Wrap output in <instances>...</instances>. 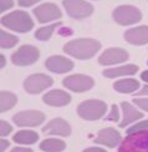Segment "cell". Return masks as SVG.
<instances>
[{
	"mask_svg": "<svg viewBox=\"0 0 148 152\" xmlns=\"http://www.w3.org/2000/svg\"><path fill=\"white\" fill-rule=\"evenodd\" d=\"M100 49H101L100 41L85 37V39H75L69 41L63 46V51L76 59L87 60L97 54L100 51Z\"/></svg>",
	"mask_w": 148,
	"mask_h": 152,
	"instance_id": "cell-1",
	"label": "cell"
},
{
	"mask_svg": "<svg viewBox=\"0 0 148 152\" xmlns=\"http://www.w3.org/2000/svg\"><path fill=\"white\" fill-rule=\"evenodd\" d=\"M1 25L16 33H28L34 28V21L26 11L15 10L1 18Z\"/></svg>",
	"mask_w": 148,
	"mask_h": 152,
	"instance_id": "cell-2",
	"label": "cell"
},
{
	"mask_svg": "<svg viewBox=\"0 0 148 152\" xmlns=\"http://www.w3.org/2000/svg\"><path fill=\"white\" fill-rule=\"evenodd\" d=\"M107 105L101 100H86L77 106L79 116L87 121H96L105 116Z\"/></svg>",
	"mask_w": 148,
	"mask_h": 152,
	"instance_id": "cell-3",
	"label": "cell"
},
{
	"mask_svg": "<svg viewBox=\"0 0 148 152\" xmlns=\"http://www.w3.org/2000/svg\"><path fill=\"white\" fill-rule=\"evenodd\" d=\"M118 152H148V131L130 134L120 143Z\"/></svg>",
	"mask_w": 148,
	"mask_h": 152,
	"instance_id": "cell-4",
	"label": "cell"
},
{
	"mask_svg": "<svg viewBox=\"0 0 148 152\" xmlns=\"http://www.w3.org/2000/svg\"><path fill=\"white\" fill-rule=\"evenodd\" d=\"M113 20L122 25V26H128V25L136 24L142 19V12L138 8L132 5H121L116 8L112 12Z\"/></svg>",
	"mask_w": 148,
	"mask_h": 152,
	"instance_id": "cell-5",
	"label": "cell"
},
{
	"mask_svg": "<svg viewBox=\"0 0 148 152\" xmlns=\"http://www.w3.org/2000/svg\"><path fill=\"white\" fill-rule=\"evenodd\" d=\"M52 84H54V80L50 76L45 74H34L25 79L24 88L26 92L31 95H36L49 88L50 86H52Z\"/></svg>",
	"mask_w": 148,
	"mask_h": 152,
	"instance_id": "cell-6",
	"label": "cell"
},
{
	"mask_svg": "<svg viewBox=\"0 0 148 152\" xmlns=\"http://www.w3.org/2000/svg\"><path fill=\"white\" fill-rule=\"evenodd\" d=\"M67 14L74 19H85L93 12V6L85 0H63Z\"/></svg>",
	"mask_w": 148,
	"mask_h": 152,
	"instance_id": "cell-7",
	"label": "cell"
},
{
	"mask_svg": "<svg viewBox=\"0 0 148 152\" xmlns=\"http://www.w3.org/2000/svg\"><path fill=\"white\" fill-rule=\"evenodd\" d=\"M12 121L19 127H36L45 121V115L36 110L20 111L12 117Z\"/></svg>",
	"mask_w": 148,
	"mask_h": 152,
	"instance_id": "cell-8",
	"label": "cell"
},
{
	"mask_svg": "<svg viewBox=\"0 0 148 152\" xmlns=\"http://www.w3.org/2000/svg\"><path fill=\"white\" fill-rule=\"evenodd\" d=\"M63 86L69 90L74 92H85L91 90L95 85V81L92 77H90L87 75H81V74H75L63 80Z\"/></svg>",
	"mask_w": 148,
	"mask_h": 152,
	"instance_id": "cell-9",
	"label": "cell"
},
{
	"mask_svg": "<svg viewBox=\"0 0 148 152\" xmlns=\"http://www.w3.org/2000/svg\"><path fill=\"white\" fill-rule=\"evenodd\" d=\"M39 59V50L35 46L24 45L19 48L16 51L12 54L11 61L16 66H28L31 65Z\"/></svg>",
	"mask_w": 148,
	"mask_h": 152,
	"instance_id": "cell-10",
	"label": "cell"
},
{
	"mask_svg": "<svg viewBox=\"0 0 148 152\" xmlns=\"http://www.w3.org/2000/svg\"><path fill=\"white\" fill-rule=\"evenodd\" d=\"M34 15L36 16L37 21L45 24L50 23L54 20H59L61 18V10L59 9V6L52 3H45L36 6L34 9Z\"/></svg>",
	"mask_w": 148,
	"mask_h": 152,
	"instance_id": "cell-11",
	"label": "cell"
},
{
	"mask_svg": "<svg viewBox=\"0 0 148 152\" xmlns=\"http://www.w3.org/2000/svg\"><path fill=\"white\" fill-rule=\"evenodd\" d=\"M128 53L125 49L121 48H110L105 50L100 56H98V62L104 66H110V65H117L122 64L128 60Z\"/></svg>",
	"mask_w": 148,
	"mask_h": 152,
	"instance_id": "cell-12",
	"label": "cell"
},
{
	"mask_svg": "<svg viewBox=\"0 0 148 152\" xmlns=\"http://www.w3.org/2000/svg\"><path fill=\"white\" fill-rule=\"evenodd\" d=\"M45 66H46V69L51 72L66 74L74 69V62L70 59L65 58V56L55 55V56H50V58L45 61Z\"/></svg>",
	"mask_w": 148,
	"mask_h": 152,
	"instance_id": "cell-13",
	"label": "cell"
},
{
	"mask_svg": "<svg viewBox=\"0 0 148 152\" xmlns=\"http://www.w3.org/2000/svg\"><path fill=\"white\" fill-rule=\"evenodd\" d=\"M93 141L97 145H102V146L113 148V147L120 146V143L122 142V137L118 131H116L114 129H111V127H107V129L98 131V134Z\"/></svg>",
	"mask_w": 148,
	"mask_h": 152,
	"instance_id": "cell-14",
	"label": "cell"
},
{
	"mask_svg": "<svg viewBox=\"0 0 148 152\" xmlns=\"http://www.w3.org/2000/svg\"><path fill=\"white\" fill-rule=\"evenodd\" d=\"M42 132L46 135H52V136H62L66 137L71 134V127L70 125L62 118H54L49 121L46 125L42 127Z\"/></svg>",
	"mask_w": 148,
	"mask_h": 152,
	"instance_id": "cell-15",
	"label": "cell"
},
{
	"mask_svg": "<svg viewBox=\"0 0 148 152\" xmlns=\"http://www.w3.org/2000/svg\"><path fill=\"white\" fill-rule=\"evenodd\" d=\"M42 101L49 106H55V107H62L70 104L71 101V96L62 90H50L49 92H46L44 95Z\"/></svg>",
	"mask_w": 148,
	"mask_h": 152,
	"instance_id": "cell-16",
	"label": "cell"
},
{
	"mask_svg": "<svg viewBox=\"0 0 148 152\" xmlns=\"http://www.w3.org/2000/svg\"><path fill=\"white\" fill-rule=\"evenodd\" d=\"M125 39L132 45H146L148 44V26H136L128 29L125 33Z\"/></svg>",
	"mask_w": 148,
	"mask_h": 152,
	"instance_id": "cell-17",
	"label": "cell"
},
{
	"mask_svg": "<svg viewBox=\"0 0 148 152\" xmlns=\"http://www.w3.org/2000/svg\"><path fill=\"white\" fill-rule=\"evenodd\" d=\"M121 109H122L123 116H122V121L120 122V127H125V126L137 121V120H141L143 117L142 112H141L139 110H137L136 107L132 106L131 104L126 102V101L121 104Z\"/></svg>",
	"mask_w": 148,
	"mask_h": 152,
	"instance_id": "cell-18",
	"label": "cell"
},
{
	"mask_svg": "<svg viewBox=\"0 0 148 152\" xmlns=\"http://www.w3.org/2000/svg\"><path fill=\"white\" fill-rule=\"evenodd\" d=\"M137 71H138V66L130 64L112 69H106V70H104V76L107 79H114V77H120V76H130L136 74Z\"/></svg>",
	"mask_w": 148,
	"mask_h": 152,
	"instance_id": "cell-19",
	"label": "cell"
},
{
	"mask_svg": "<svg viewBox=\"0 0 148 152\" xmlns=\"http://www.w3.org/2000/svg\"><path fill=\"white\" fill-rule=\"evenodd\" d=\"M141 87L139 81L136 79H121L113 84V88L121 94H132Z\"/></svg>",
	"mask_w": 148,
	"mask_h": 152,
	"instance_id": "cell-20",
	"label": "cell"
},
{
	"mask_svg": "<svg viewBox=\"0 0 148 152\" xmlns=\"http://www.w3.org/2000/svg\"><path fill=\"white\" fill-rule=\"evenodd\" d=\"M12 140L19 145H33L39 140V135L30 130H21L12 136Z\"/></svg>",
	"mask_w": 148,
	"mask_h": 152,
	"instance_id": "cell-21",
	"label": "cell"
},
{
	"mask_svg": "<svg viewBox=\"0 0 148 152\" xmlns=\"http://www.w3.org/2000/svg\"><path fill=\"white\" fill-rule=\"evenodd\" d=\"M39 148L44 152H61L66 148V143L60 138H47L40 143Z\"/></svg>",
	"mask_w": 148,
	"mask_h": 152,
	"instance_id": "cell-22",
	"label": "cell"
},
{
	"mask_svg": "<svg viewBox=\"0 0 148 152\" xmlns=\"http://www.w3.org/2000/svg\"><path fill=\"white\" fill-rule=\"evenodd\" d=\"M62 26V24L60 21H57V23H54L52 25H47V26H42L40 29H37L36 30V33H35V37L37 40H40V41H47L51 36H52L54 34V31L57 29V28H60Z\"/></svg>",
	"mask_w": 148,
	"mask_h": 152,
	"instance_id": "cell-23",
	"label": "cell"
},
{
	"mask_svg": "<svg viewBox=\"0 0 148 152\" xmlns=\"http://www.w3.org/2000/svg\"><path fill=\"white\" fill-rule=\"evenodd\" d=\"M0 96H1V99H0V110H1V112L12 109L17 101L16 95L10 91H1Z\"/></svg>",
	"mask_w": 148,
	"mask_h": 152,
	"instance_id": "cell-24",
	"label": "cell"
},
{
	"mask_svg": "<svg viewBox=\"0 0 148 152\" xmlns=\"http://www.w3.org/2000/svg\"><path fill=\"white\" fill-rule=\"evenodd\" d=\"M17 41H19L17 36L12 35V34H9L8 31L1 30V33H0V45H1V48L10 49L12 46H15L17 44Z\"/></svg>",
	"mask_w": 148,
	"mask_h": 152,
	"instance_id": "cell-25",
	"label": "cell"
},
{
	"mask_svg": "<svg viewBox=\"0 0 148 152\" xmlns=\"http://www.w3.org/2000/svg\"><path fill=\"white\" fill-rule=\"evenodd\" d=\"M138 131H148V120H144V121H141L136 125L131 126L130 129H127V134H133V132H138Z\"/></svg>",
	"mask_w": 148,
	"mask_h": 152,
	"instance_id": "cell-26",
	"label": "cell"
},
{
	"mask_svg": "<svg viewBox=\"0 0 148 152\" xmlns=\"http://www.w3.org/2000/svg\"><path fill=\"white\" fill-rule=\"evenodd\" d=\"M105 120H106V121H112V122H117L118 121V120H120V110H118L117 105H112L111 111L105 117Z\"/></svg>",
	"mask_w": 148,
	"mask_h": 152,
	"instance_id": "cell-27",
	"label": "cell"
},
{
	"mask_svg": "<svg viewBox=\"0 0 148 152\" xmlns=\"http://www.w3.org/2000/svg\"><path fill=\"white\" fill-rule=\"evenodd\" d=\"M133 102H134V105H137L141 110L148 112V97L147 99H144V97H137V99L133 100Z\"/></svg>",
	"mask_w": 148,
	"mask_h": 152,
	"instance_id": "cell-28",
	"label": "cell"
},
{
	"mask_svg": "<svg viewBox=\"0 0 148 152\" xmlns=\"http://www.w3.org/2000/svg\"><path fill=\"white\" fill-rule=\"evenodd\" d=\"M11 131H12V127L9 125V122H6V121L0 122V134H1V137L8 136Z\"/></svg>",
	"mask_w": 148,
	"mask_h": 152,
	"instance_id": "cell-29",
	"label": "cell"
},
{
	"mask_svg": "<svg viewBox=\"0 0 148 152\" xmlns=\"http://www.w3.org/2000/svg\"><path fill=\"white\" fill-rule=\"evenodd\" d=\"M12 5H14V0H0V10H1V12L9 10Z\"/></svg>",
	"mask_w": 148,
	"mask_h": 152,
	"instance_id": "cell-30",
	"label": "cell"
},
{
	"mask_svg": "<svg viewBox=\"0 0 148 152\" xmlns=\"http://www.w3.org/2000/svg\"><path fill=\"white\" fill-rule=\"evenodd\" d=\"M39 1H41V0H17V4L19 6H23V8H29V6L34 5Z\"/></svg>",
	"mask_w": 148,
	"mask_h": 152,
	"instance_id": "cell-31",
	"label": "cell"
},
{
	"mask_svg": "<svg viewBox=\"0 0 148 152\" xmlns=\"http://www.w3.org/2000/svg\"><path fill=\"white\" fill-rule=\"evenodd\" d=\"M9 147V141L3 140L1 138V142H0V152H5Z\"/></svg>",
	"mask_w": 148,
	"mask_h": 152,
	"instance_id": "cell-32",
	"label": "cell"
},
{
	"mask_svg": "<svg viewBox=\"0 0 148 152\" xmlns=\"http://www.w3.org/2000/svg\"><path fill=\"white\" fill-rule=\"evenodd\" d=\"M82 152H107V151L101 147H88L86 150H83Z\"/></svg>",
	"mask_w": 148,
	"mask_h": 152,
	"instance_id": "cell-33",
	"label": "cell"
},
{
	"mask_svg": "<svg viewBox=\"0 0 148 152\" xmlns=\"http://www.w3.org/2000/svg\"><path fill=\"white\" fill-rule=\"evenodd\" d=\"M146 95H148V84L141 88V90L137 92L136 96H146Z\"/></svg>",
	"mask_w": 148,
	"mask_h": 152,
	"instance_id": "cell-34",
	"label": "cell"
},
{
	"mask_svg": "<svg viewBox=\"0 0 148 152\" xmlns=\"http://www.w3.org/2000/svg\"><path fill=\"white\" fill-rule=\"evenodd\" d=\"M10 152H33V150L28 148V147H15V148H12Z\"/></svg>",
	"mask_w": 148,
	"mask_h": 152,
	"instance_id": "cell-35",
	"label": "cell"
},
{
	"mask_svg": "<svg viewBox=\"0 0 148 152\" xmlns=\"http://www.w3.org/2000/svg\"><path fill=\"white\" fill-rule=\"evenodd\" d=\"M141 79L148 84V70H146V71H143L142 74H141Z\"/></svg>",
	"mask_w": 148,
	"mask_h": 152,
	"instance_id": "cell-36",
	"label": "cell"
},
{
	"mask_svg": "<svg viewBox=\"0 0 148 152\" xmlns=\"http://www.w3.org/2000/svg\"><path fill=\"white\" fill-rule=\"evenodd\" d=\"M6 65V59H5V56L4 55H0V66L4 67Z\"/></svg>",
	"mask_w": 148,
	"mask_h": 152,
	"instance_id": "cell-37",
	"label": "cell"
},
{
	"mask_svg": "<svg viewBox=\"0 0 148 152\" xmlns=\"http://www.w3.org/2000/svg\"><path fill=\"white\" fill-rule=\"evenodd\" d=\"M147 64H148V61H147Z\"/></svg>",
	"mask_w": 148,
	"mask_h": 152,
	"instance_id": "cell-38",
	"label": "cell"
}]
</instances>
